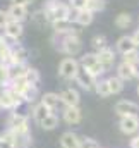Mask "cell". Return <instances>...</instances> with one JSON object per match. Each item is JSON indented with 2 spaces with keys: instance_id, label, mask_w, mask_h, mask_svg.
<instances>
[{
  "instance_id": "obj_23",
  "label": "cell",
  "mask_w": 139,
  "mask_h": 148,
  "mask_svg": "<svg viewBox=\"0 0 139 148\" xmlns=\"http://www.w3.org/2000/svg\"><path fill=\"white\" fill-rule=\"evenodd\" d=\"M95 91H96V95H100V97H110L112 95V90H110V84H108V79H100L98 83H96V88H95Z\"/></svg>"
},
{
  "instance_id": "obj_10",
  "label": "cell",
  "mask_w": 139,
  "mask_h": 148,
  "mask_svg": "<svg viewBox=\"0 0 139 148\" xmlns=\"http://www.w3.org/2000/svg\"><path fill=\"white\" fill-rule=\"evenodd\" d=\"M115 47H117V52L122 53V55H125V53H129V52H134V50H139L138 45H136V41H134V38L129 36V35L119 38Z\"/></svg>"
},
{
  "instance_id": "obj_28",
  "label": "cell",
  "mask_w": 139,
  "mask_h": 148,
  "mask_svg": "<svg viewBox=\"0 0 139 148\" xmlns=\"http://www.w3.org/2000/svg\"><path fill=\"white\" fill-rule=\"evenodd\" d=\"M105 7H106V2H105V0H89V2H88V9H89L93 14L103 10Z\"/></svg>"
},
{
  "instance_id": "obj_39",
  "label": "cell",
  "mask_w": 139,
  "mask_h": 148,
  "mask_svg": "<svg viewBox=\"0 0 139 148\" xmlns=\"http://www.w3.org/2000/svg\"><path fill=\"white\" fill-rule=\"evenodd\" d=\"M2 90H3V88H2ZM2 90H0V97H2Z\"/></svg>"
},
{
  "instance_id": "obj_22",
  "label": "cell",
  "mask_w": 139,
  "mask_h": 148,
  "mask_svg": "<svg viewBox=\"0 0 139 148\" xmlns=\"http://www.w3.org/2000/svg\"><path fill=\"white\" fill-rule=\"evenodd\" d=\"M91 47L95 48V52H96V53L103 52L105 48H108L106 38H105L103 35H95V36H93V40H91Z\"/></svg>"
},
{
  "instance_id": "obj_4",
  "label": "cell",
  "mask_w": 139,
  "mask_h": 148,
  "mask_svg": "<svg viewBox=\"0 0 139 148\" xmlns=\"http://www.w3.org/2000/svg\"><path fill=\"white\" fill-rule=\"evenodd\" d=\"M119 127L124 134H139V115H124L119 121Z\"/></svg>"
},
{
  "instance_id": "obj_34",
  "label": "cell",
  "mask_w": 139,
  "mask_h": 148,
  "mask_svg": "<svg viewBox=\"0 0 139 148\" xmlns=\"http://www.w3.org/2000/svg\"><path fill=\"white\" fill-rule=\"evenodd\" d=\"M35 0H12V3H19V5H29V3H33Z\"/></svg>"
},
{
  "instance_id": "obj_11",
  "label": "cell",
  "mask_w": 139,
  "mask_h": 148,
  "mask_svg": "<svg viewBox=\"0 0 139 148\" xmlns=\"http://www.w3.org/2000/svg\"><path fill=\"white\" fill-rule=\"evenodd\" d=\"M40 102H41V103H45V105H46L52 112H55L59 107H62V105H64V103H62V100H60V95H59V93H53V91L43 93V95H41V98H40Z\"/></svg>"
},
{
  "instance_id": "obj_17",
  "label": "cell",
  "mask_w": 139,
  "mask_h": 148,
  "mask_svg": "<svg viewBox=\"0 0 139 148\" xmlns=\"http://www.w3.org/2000/svg\"><path fill=\"white\" fill-rule=\"evenodd\" d=\"M29 52L21 45H12V64H26Z\"/></svg>"
},
{
  "instance_id": "obj_37",
  "label": "cell",
  "mask_w": 139,
  "mask_h": 148,
  "mask_svg": "<svg viewBox=\"0 0 139 148\" xmlns=\"http://www.w3.org/2000/svg\"><path fill=\"white\" fill-rule=\"evenodd\" d=\"M134 74H136V77H139V62L134 64Z\"/></svg>"
},
{
  "instance_id": "obj_38",
  "label": "cell",
  "mask_w": 139,
  "mask_h": 148,
  "mask_svg": "<svg viewBox=\"0 0 139 148\" xmlns=\"http://www.w3.org/2000/svg\"><path fill=\"white\" fill-rule=\"evenodd\" d=\"M136 91H138V97H139V84H138V90H136Z\"/></svg>"
},
{
  "instance_id": "obj_14",
  "label": "cell",
  "mask_w": 139,
  "mask_h": 148,
  "mask_svg": "<svg viewBox=\"0 0 139 148\" xmlns=\"http://www.w3.org/2000/svg\"><path fill=\"white\" fill-rule=\"evenodd\" d=\"M117 76H119L124 83H125V81H131L132 77H136V74H134V66L122 60V62L117 66Z\"/></svg>"
},
{
  "instance_id": "obj_18",
  "label": "cell",
  "mask_w": 139,
  "mask_h": 148,
  "mask_svg": "<svg viewBox=\"0 0 139 148\" xmlns=\"http://www.w3.org/2000/svg\"><path fill=\"white\" fill-rule=\"evenodd\" d=\"M38 98H41V97H40L38 86H35V84H28V86L24 88V91H22V100H24L26 103L33 105V103H36Z\"/></svg>"
},
{
  "instance_id": "obj_29",
  "label": "cell",
  "mask_w": 139,
  "mask_h": 148,
  "mask_svg": "<svg viewBox=\"0 0 139 148\" xmlns=\"http://www.w3.org/2000/svg\"><path fill=\"white\" fill-rule=\"evenodd\" d=\"M122 60L124 62H129V64H136L139 62V50H134V52H129V53H125V55H122Z\"/></svg>"
},
{
  "instance_id": "obj_9",
  "label": "cell",
  "mask_w": 139,
  "mask_h": 148,
  "mask_svg": "<svg viewBox=\"0 0 139 148\" xmlns=\"http://www.w3.org/2000/svg\"><path fill=\"white\" fill-rule=\"evenodd\" d=\"M22 33H24V26H22V23H19V21H9V24L3 28V35L7 40H19V38L22 36Z\"/></svg>"
},
{
  "instance_id": "obj_30",
  "label": "cell",
  "mask_w": 139,
  "mask_h": 148,
  "mask_svg": "<svg viewBox=\"0 0 139 148\" xmlns=\"http://www.w3.org/2000/svg\"><path fill=\"white\" fill-rule=\"evenodd\" d=\"M88 2L89 0H69V5L74 10H84L88 9Z\"/></svg>"
},
{
  "instance_id": "obj_15",
  "label": "cell",
  "mask_w": 139,
  "mask_h": 148,
  "mask_svg": "<svg viewBox=\"0 0 139 148\" xmlns=\"http://www.w3.org/2000/svg\"><path fill=\"white\" fill-rule=\"evenodd\" d=\"M31 114H33V119H35V122L40 126L50 114H52V110L45 105V103H35V107H33V110H31Z\"/></svg>"
},
{
  "instance_id": "obj_19",
  "label": "cell",
  "mask_w": 139,
  "mask_h": 148,
  "mask_svg": "<svg viewBox=\"0 0 139 148\" xmlns=\"http://www.w3.org/2000/svg\"><path fill=\"white\" fill-rule=\"evenodd\" d=\"M79 64H81V67H84V69H93L96 64H100V59H98V53L96 52H91V53H84L81 59H79Z\"/></svg>"
},
{
  "instance_id": "obj_32",
  "label": "cell",
  "mask_w": 139,
  "mask_h": 148,
  "mask_svg": "<svg viewBox=\"0 0 139 148\" xmlns=\"http://www.w3.org/2000/svg\"><path fill=\"white\" fill-rule=\"evenodd\" d=\"M10 21V16L7 10H0V28H5Z\"/></svg>"
},
{
  "instance_id": "obj_8",
  "label": "cell",
  "mask_w": 139,
  "mask_h": 148,
  "mask_svg": "<svg viewBox=\"0 0 139 148\" xmlns=\"http://www.w3.org/2000/svg\"><path fill=\"white\" fill-rule=\"evenodd\" d=\"M60 147L62 148H82V136L72 133V131H65L60 136Z\"/></svg>"
},
{
  "instance_id": "obj_20",
  "label": "cell",
  "mask_w": 139,
  "mask_h": 148,
  "mask_svg": "<svg viewBox=\"0 0 139 148\" xmlns=\"http://www.w3.org/2000/svg\"><path fill=\"white\" fill-rule=\"evenodd\" d=\"M98 59H100V62L103 64V67L106 71L112 69V66L115 64V53H113L112 48H105L103 52H100L98 53Z\"/></svg>"
},
{
  "instance_id": "obj_1",
  "label": "cell",
  "mask_w": 139,
  "mask_h": 148,
  "mask_svg": "<svg viewBox=\"0 0 139 148\" xmlns=\"http://www.w3.org/2000/svg\"><path fill=\"white\" fill-rule=\"evenodd\" d=\"M43 10L48 16L50 24L59 23V21H70L72 14H70V5L62 3L60 0H46Z\"/></svg>"
},
{
  "instance_id": "obj_26",
  "label": "cell",
  "mask_w": 139,
  "mask_h": 148,
  "mask_svg": "<svg viewBox=\"0 0 139 148\" xmlns=\"http://www.w3.org/2000/svg\"><path fill=\"white\" fill-rule=\"evenodd\" d=\"M131 21H132L131 14L122 12V14H119V16L115 17V26H117V28H120V29H125V28L131 24Z\"/></svg>"
},
{
  "instance_id": "obj_16",
  "label": "cell",
  "mask_w": 139,
  "mask_h": 148,
  "mask_svg": "<svg viewBox=\"0 0 139 148\" xmlns=\"http://www.w3.org/2000/svg\"><path fill=\"white\" fill-rule=\"evenodd\" d=\"M93 16H95V14H93L89 9L76 10L74 17H72L70 21H74V23H77V24H81V26H88V24H91V23H93Z\"/></svg>"
},
{
  "instance_id": "obj_36",
  "label": "cell",
  "mask_w": 139,
  "mask_h": 148,
  "mask_svg": "<svg viewBox=\"0 0 139 148\" xmlns=\"http://www.w3.org/2000/svg\"><path fill=\"white\" fill-rule=\"evenodd\" d=\"M132 38H134V41H136V45H138V48H139V29H136V31H134Z\"/></svg>"
},
{
  "instance_id": "obj_25",
  "label": "cell",
  "mask_w": 139,
  "mask_h": 148,
  "mask_svg": "<svg viewBox=\"0 0 139 148\" xmlns=\"http://www.w3.org/2000/svg\"><path fill=\"white\" fill-rule=\"evenodd\" d=\"M24 79L28 81V84H35V86H38V84H40V81H41L40 71L35 69V67H29V69H28V73H26V76H24Z\"/></svg>"
},
{
  "instance_id": "obj_7",
  "label": "cell",
  "mask_w": 139,
  "mask_h": 148,
  "mask_svg": "<svg viewBox=\"0 0 139 148\" xmlns=\"http://www.w3.org/2000/svg\"><path fill=\"white\" fill-rule=\"evenodd\" d=\"M62 119L69 126H77L82 121V112L79 107H64L62 110Z\"/></svg>"
},
{
  "instance_id": "obj_3",
  "label": "cell",
  "mask_w": 139,
  "mask_h": 148,
  "mask_svg": "<svg viewBox=\"0 0 139 148\" xmlns=\"http://www.w3.org/2000/svg\"><path fill=\"white\" fill-rule=\"evenodd\" d=\"M76 83H77L82 90H86V91H95L96 83H98V77H95L88 69L81 67V69L77 71V76H76Z\"/></svg>"
},
{
  "instance_id": "obj_21",
  "label": "cell",
  "mask_w": 139,
  "mask_h": 148,
  "mask_svg": "<svg viewBox=\"0 0 139 148\" xmlns=\"http://www.w3.org/2000/svg\"><path fill=\"white\" fill-rule=\"evenodd\" d=\"M40 126H41V129H45V131H53V129L59 126V115H57L55 112H52Z\"/></svg>"
},
{
  "instance_id": "obj_5",
  "label": "cell",
  "mask_w": 139,
  "mask_h": 148,
  "mask_svg": "<svg viewBox=\"0 0 139 148\" xmlns=\"http://www.w3.org/2000/svg\"><path fill=\"white\" fill-rule=\"evenodd\" d=\"M115 114L119 117L124 115H139V105L131 100H120L115 103Z\"/></svg>"
},
{
  "instance_id": "obj_33",
  "label": "cell",
  "mask_w": 139,
  "mask_h": 148,
  "mask_svg": "<svg viewBox=\"0 0 139 148\" xmlns=\"http://www.w3.org/2000/svg\"><path fill=\"white\" fill-rule=\"evenodd\" d=\"M129 148H139V134H134L131 143H129Z\"/></svg>"
},
{
  "instance_id": "obj_31",
  "label": "cell",
  "mask_w": 139,
  "mask_h": 148,
  "mask_svg": "<svg viewBox=\"0 0 139 148\" xmlns=\"http://www.w3.org/2000/svg\"><path fill=\"white\" fill-rule=\"evenodd\" d=\"M82 148H100V145H98L96 140L88 138V136H82Z\"/></svg>"
},
{
  "instance_id": "obj_6",
  "label": "cell",
  "mask_w": 139,
  "mask_h": 148,
  "mask_svg": "<svg viewBox=\"0 0 139 148\" xmlns=\"http://www.w3.org/2000/svg\"><path fill=\"white\" fill-rule=\"evenodd\" d=\"M59 95H60V100H62L64 107H79L81 95H79L77 90H74V88H65V90H62Z\"/></svg>"
},
{
  "instance_id": "obj_2",
  "label": "cell",
  "mask_w": 139,
  "mask_h": 148,
  "mask_svg": "<svg viewBox=\"0 0 139 148\" xmlns=\"http://www.w3.org/2000/svg\"><path fill=\"white\" fill-rule=\"evenodd\" d=\"M79 69H81L79 60H76L74 57H65V59L59 64V76H60L62 79H65V81H70V79H76Z\"/></svg>"
},
{
  "instance_id": "obj_13",
  "label": "cell",
  "mask_w": 139,
  "mask_h": 148,
  "mask_svg": "<svg viewBox=\"0 0 139 148\" xmlns=\"http://www.w3.org/2000/svg\"><path fill=\"white\" fill-rule=\"evenodd\" d=\"M28 66L26 64H10L7 66V74H9V83L10 81H16V79H21L24 77L26 73H28Z\"/></svg>"
},
{
  "instance_id": "obj_27",
  "label": "cell",
  "mask_w": 139,
  "mask_h": 148,
  "mask_svg": "<svg viewBox=\"0 0 139 148\" xmlns=\"http://www.w3.org/2000/svg\"><path fill=\"white\" fill-rule=\"evenodd\" d=\"M31 21L33 23H36L38 26H45L46 23H50L48 21V16H46V12L41 9V10H36V12H33L31 14Z\"/></svg>"
},
{
  "instance_id": "obj_12",
  "label": "cell",
  "mask_w": 139,
  "mask_h": 148,
  "mask_svg": "<svg viewBox=\"0 0 139 148\" xmlns=\"http://www.w3.org/2000/svg\"><path fill=\"white\" fill-rule=\"evenodd\" d=\"M7 12H9V16H10L12 21H19V23H22L29 16L28 14V7L26 5H19V3H10V7L7 9Z\"/></svg>"
},
{
  "instance_id": "obj_35",
  "label": "cell",
  "mask_w": 139,
  "mask_h": 148,
  "mask_svg": "<svg viewBox=\"0 0 139 148\" xmlns=\"http://www.w3.org/2000/svg\"><path fill=\"white\" fill-rule=\"evenodd\" d=\"M7 45H9V43H7V38H3L2 35H0V50H3Z\"/></svg>"
},
{
  "instance_id": "obj_24",
  "label": "cell",
  "mask_w": 139,
  "mask_h": 148,
  "mask_svg": "<svg viewBox=\"0 0 139 148\" xmlns=\"http://www.w3.org/2000/svg\"><path fill=\"white\" fill-rule=\"evenodd\" d=\"M108 79V84H110V90H112V95H117L124 90V81L119 77V76H110L106 77Z\"/></svg>"
}]
</instances>
